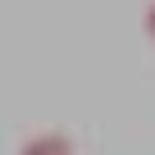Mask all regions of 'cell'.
<instances>
[{
    "mask_svg": "<svg viewBox=\"0 0 155 155\" xmlns=\"http://www.w3.org/2000/svg\"><path fill=\"white\" fill-rule=\"evenodd\" d=\"M18 155H78V146L68 132H32L18 146Z\"/></svg>",
    "mask_w": 155,
    "mask_h": 155,
    "instance_id": "obj_1",
    "label": "cell"
},
{
    "mask_svg": "<svg viewBox=\"0 0 155 155\" xmlns=\"http://www.w3.org/2000/svg\"><path fill=\"white\" fill-rule=\"evenodd\" d=\"M141 32H146V41L155 46V0H146V9H141Z\"/></svg>",
    "mask_w": 155,
    "mask_h": 155,
    "instance_id": "obj_2",
    "label": "cell"
}]
</instances>
